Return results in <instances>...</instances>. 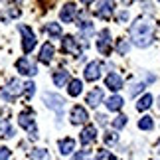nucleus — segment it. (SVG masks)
Segmentation results:
<instances>
[{"mask_svg": "<svg viewBox=\"0 0 160 160\" xmlns=\"http://www.w3.org/2000/svg\"><path fill=\"white\" fill-rule=\"evenodd\" d=\"M16 69L22 73V75H36L38 73V67H36L34 63H30L28 58H20L16 61Z\"/></svg>", "mask_w": 160, "mask_h": 160, "instance_id": "nucleus-10", "label": "nucleus"}, {"mask_svg": "<svg viewBox=\"0 0 160 160\" xmlns=\"http://www.w3.org/2000/svg\"><path fill=\"white\" fill-rule=\"evenodd\" d=\"M83 77L87 81H97L101 77V61H89L83 71Z\"/></svg>", "mask_w": 160, "mask_h": 160, "instance_id": "nucleus-8", "label": "nucleus"}, {"mask_svg": "<svg viewBox=\"0 0 160 160\" xmlns=\"http://www.w3.org/2000/svg\"><path fill=\"white\" fill-rule=\"evenodd\" d=\"M158 107H160V97H158Z\"/></svg>", "mask_w": 160, "mask_h": 160, "instance_id": "nucleus-36", "label": "nucleus"}, {"mask_svg": "<svg viewBox=\"0 0 160 160\" xmlns=\"http://www.w3.org/2000/svg\"><path fill=\"white\" fill-rule=\"evenodd\" d=\"M152 107V95H142L140 99L137 101V111H146V109H150Z\"/></svg>", "mask_w": 160, "mask_h": 160, "instance_id": "nucleus-21", "label": "nucleus"}, {"mask_svg": "<svg viewBox=\"0 0 160 160\" xmlns=\"http://www.w3.org/2000/svg\"><path fill=\"white\" fill-rule=\"evenodd\" d=\"M58 146H59L61 154L67 156V154H71V152L75 150V140H73V138H61L59 142H58Z\"/></svg>", "mask_w": 160, "mask_h": 160, "instance_id": "nucleus-16", "label": "nucleus"}, {"mask_svg": "<svg viewBox=\"0 0 160 160\" xmlns=\"http://www.w3.org/2000/svg\"><path fill=\"white\" fill-rule=\"evenodd\" d=\"M158 146H160V140H158Z\"/></svg>", "mask_w": 160, "mask_h": 160, "instance_id": "nucleus-37", "label": "nucleus"}, {"mask_svg": "<svg viewBox=\"0 0 160 160\" xmlns=\"http://www.w3.org/2000/svg\"><path fill=\"white\" fill-rule=\"evenodd\" d=\"M117 52H119L121 55H127L128 52H131V44H128L127 40H119L117 42Z\"/></svg>", "mask_w": 160, "mask_h": 160, "instance_id": "nucleus-25", "label": "nucleus"}, {"mask_svg": "<svg viewBox=\"0 0 160 160\" xmlns=\"http://www.w3.org/2000/svg\"><path fill=\"white\" fill-rule=\"evenodd\" d=\"M125 125H127V117H125V115H119V117L113 121V127H115V128H122Z\"/></svg>", "mask_w": 160, "mask_h": 160, "instance_id": "nucleus-29", "label": "nucleus"}, {"mask_svg": "<svg viewBox=\"0 0 160 160\" xmlns=\"http://www.w3.org/2000/svg\"><path fill=\"white\" fill-rule=\"evenodd\" d=\"M81 91H83V83L79 81V79H71L69 87H67V93L71 97H77V95H81Z\"/></svg>", "mask_w": 160, "mask_h": 160, "instance_id": "nucleus-19", "label": "nucleus"}, {"mask_svg": "<svg viewBox=\"0 0 160 160\" xmlns=\"http://www.w3.org/2000/svg\"><path fill=\"white\" fill-rule=\"evenodd\" d=\"M138 128L140 131H152V128H154V119H152V117H142V119L138 121Z\"/></svg>", "mask_w": 160, "mask_h": 160, "instance_id": "nucleus-23", "label": "nucleus"}, {"mask_svg": "<svg viewBox=\"0 0 160 160\" xmlns=\"http://www.w3.org/2000/svg\"><path fill=\"white\" fill-rule=\"evenodd\" d=\"M69 121H71V125H83V122H87L89 121L87 109L81 107V105H75L69 113Z\"/></svg>", "mask_w": 160, "mask_h": 160, "instance_id": "nucleus-6", "label": "nucleus"}, {"mask_svg": "<svg viewBox=\"0 0 160 160\" xmlns=\"http://www.w3.org/2000/svg\"><path fill=\"white\" fill-rule=\"evenodd\" d=\"M79 138H81V142L83 144H89V142H93V140L97 138V128L95 127H85L83 128V131H81V137H79Z\"/></svg>", "mask_w": 160, "mask_h": 160, "instance_id": "nucleus-17", "label": "nucleus"}, {"mask_svg": "<svg viewBox=\"0 0 160 160\" xmlns=\"http://www.w3.org/2000/svg\"><path fill=\"white\" fill-rule=\"evenodd\" d=\"M18 122H20L22 128H26V131L30 132V138H38V128H36V121H34V113L32 111H24V113H20V117H18Z\"/></svg>", "mask_w": 160, "mask_h": 160, "instance_id": "nucleus-2", "label": "nucleus"}, {"mask_svg": "<svg viewBox=\"0 0 160 160\" xmlns=\"http://www.w3.org/2000/svg\"><path fill=\"white\" fill-rule=\"evenodd\" d=\"M34 91H36V85H34L32 81H28L26 85H24V89H22V93H24V95H26V97H28V99H30V97H32V95H34Z\"/></svg>", "mask_w": 160, "mask_h": 160, "instance_id": "nucleus-28", "label": "nucleus"}, {"mask_svg": "<svg viewBox=\"0 0 160 160\" xmlns=\"http://www.w3.org/2000/svg\"><path fill=\"white\" fill-rule=\"evenodd\" d=\"M67 79H69V73H67L65 69H59L53 73V83L58 85V87H63V85L67 83Z\"/></svg>", "mask_w": 160, "mask_h": 160, "instance_id": "nucleus-20", "label": "nucleus"}, {"mask_svg": "<svg viewBox=\"0 0 160 160\" xmlns=\"http://www.w3.org/2000/svg\"><path fill=\"white\" fill-rule=\"evenodd\" d=\"M131 38L137 48H148L154 42V22L146 16H140L131 24Z\"/></svg>", "mask_w": 160, "mask_h": 160, "instance_id": "nucleus-1", "label": "nucleus"}, {"mask_svg": "<svg viewBox=\"0 0 160 160\" xmlns=\"http://www.w3.org/2000/svg\"><path fill=\"white\" fill-rule=\"evenodd\" d=\"M97 122H99V125H107V117L105 115H97Z\"/></svg>", "mask_w": 160, "mask_h": 160, "instance_id": "nucleus-35", "label": "nucleus"}, {"mask_svg": "<svg viewBox=\"0 0 160 160\" xmlns=\"http://www.w3.org/2000/svg\"><path fill=\"white\" fill-rule=\"evenodd\" d=\"M115 140H117V134L115 132H107V137H105V142H115Z\"/></svg>", "mask_w": 160, "mask_h": 160, "instance_id": "nucleus-34", "label": "nucleus"}, {"mask_svg": "<svg viewBox=\"0 0 160 160\" xmlns=\"http://www.w3.org/2000/svg\"><path fill=\"white\" fill-rule=\"evenodd\" d=\"M144 87H146V85L144 83H132L131 85V89H128V93H131V97H137V95H140V93H142V91H144Z\"/></svg>", "mask_w": 160, "mask_h": 160, "instance_id": "nucleus-26", "label": "nucleus"}, {"mask_svg": "<svg viewBox=\"0 0 160 160\" xmlns=\"http://www.w3.org/2000/svg\"><path fill=\"white\" fill-rule=\"evenodd\" d=\"M122 105H125V101H122L121 95H111L107 99V109L109 111H121Z\"/></svg>", "mask_w": 160, "mask_h": 160, "instance_id": "nucleus-18", "label": "nucleus"}, {"mask_svg": "<svg viewBox=\"0 0 160 160\" xmlns=\"http://www.w3.org/2000/svg\"><path fill=\"white\" fill-rule=\"evenodd\" d=\"M61 48H63L65 53H73V55H77V58H79V53H81V48L77 46V40L73 38V36H63Z\"/></svg>", "mask_w": 160, "mask_h": 160, "instance_id": "nucleus-9", "label": "nucleus"}, {"mask_svg": "<svg viewBox=\"0 0 160 160\" xmlns=\"http://www.w3.org/2000/svg\"><path fill=\"white\" fill-rule=\"evenodd\" d=\"M44 103H46V107L53 109L61 117V111H63V105H65L63 97H59L58 93H44Z\"/></svg>", "mask_w": 160, "mask_h": 160, "instance_id": "nucleus-5", "label": "nucleus"}, {"mask_svg": "<svg viewBox=\"0 0 160 160\" xmlns=\"http://www.w3.org/2000/svg\"><path fill=\"white\" fill-rule=\"evenodd\" d=\"M30 156L36 158V160H48V150H44V148H34Z\"/></svg>", "mask_w": 160, "mask_h": 160, "instance_id": "nucleus-27", "label": "nucleus"}, {"mask_svg": "<svg viewBox=\"0 0 160 160\" xmlns=\"http://www.w3.org/2000/svg\"><path fill=\"white\" fill-rule=\"evenodd\" d=\"M10 158V150L8 148H0V160H8Z\"/></svg>", "mask_w": 160, "mask_h": 160, "instance_id": "nucleus-32", "label": "nucleus"}, {"mask_svg": "<svg viewBox=\"0 0 160 160\" xmlns=\"http://www.w3.org/2000/svg\"><path fill=\"white\" fill-rule=\"evenodd\" d=\"M18 30L22 34V50H24V53H30L36 48V36L32 32V28L22 24V26H18Z\"/></svg>", "mask_w": 160, "mask_h": 160, "instance_id": "nucleus-3", "label": "nucleus"}, {"mask_svg": "<svg viewBox=\"0 0 160 160\" xmlns=\"http://www.w3.org/2000/svg\"><path fill=\"white\" fill-rule=\"evenodd\" d=\"M46 32L50 34L52 38H59V36H61V28H59V24L50 22V24H46Z\"/></svg>", "mask_w": 160, "mask_h": 160, "instance_id": "nucleus-24", "label": "nucleus"}, {"mask_svg": "<svg viewBox=\"0 0 160 160\" xmlns=\"http://www.w3.org/2000/svg\"><path fill=\"white\" fill-rule=\"evenodd\" d=\"M103 95H105V93H103V89H101V87H95V89H91L89 93H87V97H85V103H87L89 107H93V109H95V107H99V105H101Z\"/></svg>", "mask_w": 160, "mask_h": 160, "instance_id": "nucleus-11", "label": "nucleus"}, {"mask_svg": "<svg viewBox=\"0 0 160 160\" xmlns=\"http://www.w3.org/2000/svg\"><path fill=\"white\" fill-rule=\"evenodd\" d=\"M117 18H119V22H127L128 20V12L122 10V12H119V16H117Z\"/></svg>", "mask_w": 160, "mask_h": 160, "instance_id": "nucleus-33", "label": "nucleus"}, {"mask_svg": "<svg viewBox=\"0 0 160 160\" xmlns=\"http://www.w3.org/2000/svg\"><path fill=\"white\" fill-rule=\"evenodd\" d=\"M105 87L111 89V91H119L122 87V77L119 75V73H115V71H111L109 75L105 77Z\"/></svg>", "mask_w": 160, "mask_h": 160, "instance_id": "nucleus-12", "label": "nucleus"}, {"mask_svg": "<svg viewBox=\"0 0 160 160\" xmlns=\"http://www.w3.org/2000/svg\"><path fill=\"white\" fill-rule=\"evenodd\" d=\"M97 160H117V158H115V154H111L109 150H99Z\"/></svg>", "mask_w": 160, "mask_h": 160, "instance_id": "nucleus-30", "label": "nucleus"}, {"mask_svg": "<svg viewBox=\"0 0 160 160\" xmlns=\"http://www.w3.org/2000/svg\"><path fill=\"white\" fill-rule=\"evenodd\" d=\"M73 160H89V150H81V152H77V154L73 156Z\"/></svg>", "mask_w": 160, "mask_h": 160, "instance_id": "nucleus-31", "label": "nucleus"}, {"mask_svg": "<svg viewBox=\"0 0 160 160\" xmlns=\"http://www.w3.org/2000/svg\"><path fill=\"white\" fill-rule=\"evenodd\" d=\"M22 89H24V85L18 81V79H10L8 81V85H6V89L0 93V97H2L4 101H8V103H12L16 99V95H20L22 93Z\"/></svg>", "mask_w": 160, "mask_h": 160, "instance_id": "nucleus-4", "label": "nucleus"}, {"mask_svg": "<svg viewBox=\"0 0 160 160\" xmlns=\"http://www.w3.org/2000/svg\"><path fill=\"white\" fill-rule=\"evenodd\" d=\"M113 14V2H99L97 4V10H95V16L101 18V20H107Z\"/></svg>", "mask_w": 160, "mask_h": 160, "instance_id": "nucleus-13", "label": "nucleus"}, {"mask_svg": "<svg viewBox=\"0 0 160 160\" xmlns=\"http://www.w3.org/2000/svg\"><path fill=\"white\" fill-rule=\"evenodd\" d=\"M97 50H99L101 55H109L111 53V32H109V30H101V32H99Z\"/></svg>", "mask_w": 160, "mask_h": 160, "instance_id": "nucleus-7", "label": "nucleus"}, {"mask_svg": "<svg viewBox=\"0 0 160 160\" xmlns=\"http://www.w3.org/2000/svg\"><path fill=\"white\" fill-rule=\"evenodd\" d=\"M53 46H52V42H46L44 46H42V50H40V55H38V59L42 61V63H50V61L53 59Z\"/></svg>", "mask_w": 160, "mask_h": 160, "instance_id": "nucleus-14", "label": "nucleus"}, {"mask_svg": "<svg viewBox=\"0 0 160 160\" xmlns=\"http://www.w3.org/2000/svg\"><path fill=\"white\" fill-rule=\"evenodd\" d=\"M0 134L4 138H12L14 137V128L8 125V121H0Z\"/></svg>", "mask_w": 160, "mask_h": 160, "instance_id": "nucleus-22", "label": "nucleus"}, {"mask_svg": "<svg viewBox=\"0 0 160 160\" xmlns=\"http://www.w3.org/2000/svg\"><path fill=\"white\" fill-rule=\"evenodd\" d=\"M75 4H65L63 6V8H61V12H59V20L61 22H67V24H69V22H73V18H75Z\"/></svg>", "mask_w": 160, "mask_h": 160, "instance_id": "nucleus-15", "label": "nucleus"}]
</instances>
